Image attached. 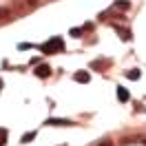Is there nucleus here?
<instances>
[{"mask_svg":"<svg viewBox=\"0 0 146 146\" xmlns=\"http://www.w3.org/2000/svg\"><path fill=\"white\" fill-rule=\"evenodd\" d=\"M5 142H7V131L0 128V146H5Z\"/></svg>","mask_w":146,"mask_h":146,"instance_id":"9d476101","label":"nucleus"},{"mask_svg":"<svg viewBox=\"0 0 146 146\" xmlns=\"http://www.w3.org/2000/svg\"><path fill=\"white\" fill-rule=\"evenodd\" d=\"M115 31H117V33H119V38H122L124 42H128V40L133 38V36H131V31H128V29H122V27H119V25H115Z\"/></svg>","mask_w":146,"mask_h":146,"instance_id":"423d86ee","label":"nucleus"},{"mask_svg":"<svg viewBox=\"0 0 146 146\" xmlns=\"http://www.w3.org/2000/svg\"><path fill=\"white\" fill-rule=\"evenodd\" d=\"M42 49V53H62V49H64V42H62V38L60 36H55V38H51L49 42H44V44L40 46Z\"/></svg>","mask_w":146,"mask_h":146,"instance_id":"f257e3e1","label":"nucleus"},{"mask_svg":"<svg viewBox=\"0 0 146 146\" xmlns=\"http://www.w3.org/2000/svg\"><path fill=\"white\" fill-rule=\"evenodd\" d=\"M115 95H117L119 102H128V100H131V93H128V89H124V86H117Z\"/></svg>","mask_w":146,"mask_h":146,"instance_id":"20e7f679","label":"nucleus"},{"mask_svg":"<svg viewBox=\"0 0 146 146\" xmlns=\"http://www.w3.org/2000/svg\"><path fill=\"white\" fill-rule=\"evenodd\" d=\"M80 33H82V29H71V36L73 38H80Z\"/></svg>","mask_w":146,"mask_h":146,"instance_id":"9b49d317","label":"nucleus"},{"mask_svg":"<svg viewBox=\"0 0 146 146\" xmlns=\"http://www.w3.org/2000/svg\"><path fill=\"white\" fill-rule=\"evenodd\" d=\"M33 73H36L38 78H42V80H44V78L51 75V66H46V64H38L36 69H33Z\"/></svg>","mask_w":146,"mask_h":146,"instance_id":"f03ea898","label":"nucleus"},{"mask_svg":"<svg viewBox=\"0 0 146 146\" xmlns=\"http://www.w3.org/2000/svg\"><path fill=\"white\" fill-rule=\"evenodd\" d=\"M44 124H46V126H71L73 122H71V119H60V117H51V119H46Z\"/></svg>","mask_w":146,"mask_h":146,"instance_id":"7ed1b4c3","label":"nucleus"},{"mask_svg":"<svg viewBox=\"0 0 146 146\" xmlns=\"http://www.w3.org/2000/svg\"><path fill=\"white\" fill-rule=\"evenodd\" d=\"M31 139H36V131H29V133H25V135H22V139H20V142H22V144H29Z\"/></svg>","mask_w":146,"mask_h":146,"instance_id":"6e6552de","label":"nucleus"},{"mask_svg":"<svg viewBox=\"0 0 146 146\" xmlns=\"http://www.w3.org/2000/svg\"><path fill=\"white\" fill-rule=\"evenodd\" d=\"M73 80L80 82V84H86L89 80H91V75H89V71H78L75 75H73Z\"/></svg>","mask_w":146,"mask_h":146,"instance_id":"39448f33","label":"nucleus"},{"mask_svg":"<svg viewBox=\"0 0 146 146\" xmlns=\"http://www.w3.org/2000/svg\"><path fill=\"white\" fill-rule=\"evenodd\" d=\"M126 78H128V80H139V78H142V71L131 69V71H126Z\"/></svg>","mask_w":146,"mask_h":146,"instance_id":"0eeeda50","label":"nucleus"},{"mask_svg":"<svg viewBox=\"0 0 146 146\" xmlns=\"http://www.w3.org/2000/svg\"><path fill=\"white\" fill-rule=\"evenodd\" d=\"M0 91H2V80H0Z\"/></svg>","mask_w":146,"mask_h":146,"instance_id":"f8f14e48","label":"nucleus"},{"mask_svg":"<svg viewBox=\"0 0 146 146\" xmlns=\"http://www.w3.org/2000/svg\"><path fill=\"white\" fill-rule=\"evenodd\" d=\"M128 0H115V9H128Z\"/></svg>","mask_w":146,"mask_h":146,"instance_id":"1a4fd4ad","label":"nucleus"}]
</instances>
